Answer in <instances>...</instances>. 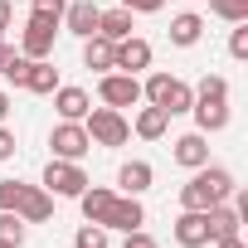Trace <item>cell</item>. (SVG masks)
Instances as JSON below:
<instances>
[{
    "label": "cell",
    "mask_w": 248,
    "mask_h": 248,
    "mask_svg": "<svg viewBox=\"0 0 248 248\" xmlns=\"http://www.w3.org/2000/svg\"><path fill=\"white\" fill-rule=\"evenodd\" d=\"M233 175L224 166H200L185 185H180V209H209V204H224L233 195Z\"/></svg>",
    "instance_id": "cell-1"
},
{
    "label": "cell",
    "mask_w": 248,
    "mask_h": 248,
    "mask_svg": "<svg viewBox=\"0 0 248 248\" xmlns=\"http://www.w3.org/2000/svg\"><path fill=\"white\" fill-rule=\"evenodd\" d=\"M141 97H146L151 107H161L166 117H180V112H190L195 88H190L185 78H175V73H151V78H146V88H141Z\"/></svg>",
    "instance_id": "cell-2"
},
{
    "label": "cell",
    "mask_w": 248,
    "mask_h": 248,
    "mask_svg": "<svg viewBox=\"0 0 248 248\" xmlns=\"http://www.w3.org/2000/svg\"><path fill=\"white\" fill-rule=\"evenodd\" d=\"M63 30V10H39L25 20V39H20V54L25 59H49L54 54V34Z\"/></svg>",
    "instance_id": "cell-3"
},
{
    "label": "cell",
    "mask_w": 248,
    "mask_h": 248,
    "mask_svg": "<svg viewBox=\"0 0 248 248\" xmlns=\"http://www.w3.org/2000/svg\"><path fill=\"white\" fill-rule=\"evenodd\" d=\"M83 132H88V141H93V146H127V137H132V122L122 117L117 107H88V117H83Z\"/></svg>",
    "instance_id": "cell-4"
},
{
    "label": "cell",
    "mask_w": 248,
    "mask_h": 248,
    "mask_svg": "<svg viewBox=\"0 0 248 248\" xmlns=\"http://www.w3.org/2000/svg\"><path fill=\"white\" fill-rule=\"evenodd\" d=\"M88 185H93V180L83 175L78 161H59V156H54V161L44 166V190H49V195H68V200H78Z\"/></svg>",
    "instance_id": "cell-5"
},
{
    "label": "cell",
    "mask_w": 248,
    "mask_h": 248,
    "mask_svg": "<svg viewBox=\"0 0 248 248\" xmlns=\"http://www.w3.org/2000/svg\"><path fill=\"white\" fill-rule=\"evenodd\" d=\"M97 97H102V107H137L141 102V83H137V73H102V83H97Z\"/></svg>",
    "instance_id": "cell-6"
},
{
    "label": "cell",
    "mask_w": 248,
    "mask_h": 248,
    "mask_svg": "<svg viewBox=\"0 0 248 248\" xmlns=\"http://www.w3.org/2000/svg\"><path fill=\"white\" fill-rule=\"evenodd\" d=\"M49 146H54L59 161H83V156L93 151V141H88V132H83V122H59V127L49 132Z\"/></svg>",
    "instance_id": "cell-7"
},
{
    "label": "cell",
    "mask_w": 248,
    "mask_h": 248,
    "mask_svg": "<svg viewBox=\"0 0 248 248\" xmlns=\"http://www.w3.org/2000/svg\"><path fill=\"white\" fill-rule=\"evenodd\" d=\"M141 224H146V209H141L137 195H117V200L107 204V214H102V229H122V233H132V229H141Z\"/></svg>",
    "instance_id": "cell-8"
},
{
    "label": "cell",
    "mask_w": 248,
    "mask_h": 248,
    "mask_svg": "<svg viewBox=\"0 0 248 248\" xmlns=\"http://www.w3.org/2000/svg\"><path fill=\"white\" fill-rule=\"evenodd\" d=\"M112 68H117V73H141V68H151V44L137 39V34L117 39V44H112Z\"/></svg>",
    "instance_id": "cell-9"
},
{
    "label": "cell",
    "mask_w": 248,
    "mask_h": 248,
    "mask_svg": "<svg viewBox=\"0 0 248 248\" xmlns=\"http://www.w3.org/2000/svg\"><path fill=\"white\" fill-rule=\"evenodd\" d=\"M175 166H185V170H200V166H209V137L204 132H185V137H175Z\"/></svg>",
    "instance_id": "cell-10"
},
{
    "label": "cell",
    "mask_w": 248,
    "mask_h": 248,
    "mask_svg": "<svg viewBox=\"0 0 248 248\" xmlns=\"http://www.w3.org/2000/svg\"><path fill=\"white\" fill-rule=\"evenodd\" d=\"M15 214H20L25 224H44V219H54V195H49V190H39V185H25V190H20Z\"/></svg>",
    "instance_id": "cell-11"
},
{
    "label": "cell",
    "mask_w": 248,
    "mask_h": 248,
    "mask_svg": "<svg viewBox=\"0 0 248 248\" xmlns=\"http://www.w3.org/2000/svg\"><path fill=\"white\" fill-rule=\"evenodd\" d=\"M175 243H180V248H204V243H209V219H204V209H180V219H175Z\"/></svg>",
    "instance_id": "cell-12"
},
{
    "label": "cell",
    "mask_w": 248,
    "mask_h": 248,
    "mask_svg": "<svg viewBox=\"0 0 248 248\" xmlns=\"http://www.w3.org/2000/svg\"><path fill=\"white\" fill-rule=\"evenodd\" d=\"M190 112H195V132H204V137H214V132H224V127H229V102L195 97V102H190Z\"/></svg>",
    "instance_id": "cell-13"
},
{
    "label": "cell",
    "mask_w": 248,
    "mask_h": 248,
    "mask_svg": "<svg viewBox=\"0 0 248 248\" xmlns=\"http://www.w3.org/2000/svg\"><path fill=\"white\" fill-rule=\"evenodd\" d=\"M97 5L93 0H73V5H63V30L68 34H78V39H88V34H97Z\"/></svg>",
    "instance_id": "cell-14"
},
{
    "label": "cell",
    "mask_w": 248,
    "mask_h": 248,
    "mask_svg": "<svg viewBox=\"0 0 248 248\" xmlns=\"http://www.w3.org/2000/svg\"><path fill=\"white\" fill-rule=\"evenodd\" d=\"M54 107H59L63 122H83L88 107H93V97H88L83 88H54Z\"/></svg>",
    "instance_id": "cell-15"
},
{
    "label": "cell",
    "mask_w": 248,
    "mask_h": 248,
    "mask_svg": "<svg viewBox=\"0 0 248 248\" xmlns=\"http://www.w3.org/2000/svg\"><path fill=\"white\" fill-rule=\"evenodd\" d=\"M151 180H156V170H151L146 161H127V166L117 170V185L127 190V195H146V190H151Z\"/></svg>",
    "instance_id": "cell-16"
},
{
    "label": "cell",
    "mask_w": 248,
    "mask_h": 248,
    "mask_svg": "<svg viewBox=\"0 0 248 248\" xmlns=\"http://www.w3.org/2000/svg\"><path fill=\"white\" fill-rule=\"evenodd\" d=\"M200 34H204V20H200L195 10H185V15H175V20H170V44H175V49L200 44Z\"/></svg>",
    "instance_id": "cell-17"
},
{
    "label": "cell",
    "mask_w": 248,
    "mask_h": 248,
    "mask_svg": "<svg viewBox=\"0 0 248 248\" xmlns=\"http://www.w3.org/2000/svg\"><path fill=\"white\" fill-rule=\"evenodd\" d=\"M204 219H209V243L214 238H229V233H238V209H229V204H209L204 209Z\"/></svg>",
    "instance_id": "cell-18"
},
{
    "label": "cell",
    "mask_w": 248,
    "mask_h": 248,
    "mask_svg": "<svg viewBox=\"0 0 248 248\" xmlns=\"http://www.w3.org/2000/svg\"><path fill=\"white\" fill-rule=\"evenodd\" d=\"M132 30H137V25H132V10H102V15H97V34L112 39V44H117V39H127Z\"/></svg>",
    "instance_id": "cell-19"
},
{
    "label": "cell",
    "mask_w": 248,
    "mask_h": 248,
    "mask_svg": "<svg viewBox=\"0 0 248 248\" xmlns=\"http://www.w3.org/2000/svg\"><path fill=\"white\" fill-rule=\"evenodd\" d=\"M25 88H30V93H54V88H59V68H54L49 59H30Z\"/></svg>",
    "instance_id": "cell-20"
},
{
    "label": "cell",
    "mask_w": 248,
    "mask_h": 248,
    "mask_svg": "<svg viewBox=\"0 0 248 248\" xmlns=\"http://www.w3.org/2000/svg\"><path fill=\"white\" fill-rule=\"evenodd\" d=\"M117 195L112 190H102V185H88L83 195H78V204H83V219L88 224H102V214H107V204H112Z\"/></svg>",
    "instance_id": "cell-21"
},
{
    "label": "cell",
    "mask_w": 248,
    "mask_h": 248,
    "mask_svg": "<svg viewBox=\"0 0 248 248\" xmlns=\"http://www.w3.org/2000/svg\"><path fill=\"white\" fill-rule=\"evenodd\" d=\"M166 127H170V117H166L161 107H141V112H137V137H141V141H161Z\"/></svg>",
    "instance_id": "cell-22"
},
{
    "label": "cell",
    "mask_w": 248,
    "mask_h": 248,
    "mask_svg": "<svg viewBox=\"0 0 248 248\" xmlns=\"http://www.w3.org/2000/svg\"><path fill=\"white\" fill-rule=\"evenodd\" d=\"M83 63H88V68H102V73H112V39H102V34H88V39H83Z\"/></svg>",
    "instance_id": "cell-23"
},
{
    "label": "cell",
    "mask_w": 248,
    "mask_h": 248,
    "mask_svg": "<svg viewBox=\"0 0 248 248\" xmlns=\"http://www.w3.org/2000/svg\"><path fill=\"white\" fill-rule=\"evenodd\" d=\"M0 248H25V219L0 209Z\"/></svg>",
    "instance_id": "cell-24"
},
{
    "label": "cell",
    "mask_w": 248,
    "mask_h": 248,
    "mask_svg": "<svg viewBox=\"0 0 248 248\" xmlns=\"http://www.w3.org/2000/svg\"><path fill=\"white\" fill-rule=\"evenodd\" d=\"M195 97H209V102H229V78H219V73H204V78H200V88H195Z\"/></svg>",
    "instance_id": "cell-25"
},
{
    "label": "cell",
    "mask_w": 248,
    "mask_h": 248,
    "mask_svg": "<svg viewBox=\"0 0 248 248\" xmlns=\"http://www.w3.org/2000/svg\"><path fill=\"white\" fill-rule=\"evenodd\" d=\"M209 15L238 25V20H248V0H209Z\"/></svg>",
    "instance_id": "cell-26"
},
{
    "label": "cell",
    "mask_w": 248,
    "mask_h": 248,
    "mask_svg": "<svg viewBox=\"0 0 248 248\" xmlns=\"http://www.w3.org/2000/svg\"><path fill=\"white\" fill-rule=\"evenodd\" d=\"M73 248H107V229L102 224H83L73 233Z\"/></svg>",
    "instance_id": "cell-27"
},
{
    "label": "cell",
    "mask_w": 248,
    "mask_h": 248,
    "mask_svg": "<svg viewBox=\"0 0 248 248\" xmlns=\"http://www.w3.org/2000/svg\"><path fill=\"white\" fill-rule=\"evenodd\" d=\"M229 54H233V59H248V20L233 25V34H229Z\"/></svg>",
    "instance_id": "cell-28"
},
{
    "label": "cell",
    "mask_w": 248,
    "mask_h": 248,
    "mask_svg": "<svg viewBox=\"0 0 248 248\" xmlns=\"http://www.w3.org/2000/svg\"><path fill=\"white\" fill-rule=\"evenodd\" d=\"M20 180H0V209H5V214H15V204H20Z\"/></svg>",
    "instance_id": "cell-29"
},
{
    "label": "cell",
    "mask_w": 248,
    "mask_h": 248,
    "mask_svg": "<svg viewBox=\"0 0 248 248\" xmlns=\"http://www.w3.org/2000/svg\"><path fill=\"white\" fill-rule=\"evenodd\" d=\"M25 73H30V59H25V54H15V63H10L5 73H0V78H10L15 88H25Z\"/></svg>",
    "instance_id": "cell-30"
},
{
    "label": "cell",
    "mask_w": 248,
    "mask_h": 248,
    "mask_svg": "<svg viewBox=\"0 0 248 248\" xmlns=\"http://www.w3.org/2000/svg\"><path fill=\"white\" fill-rule=\"evenodd\" d=\"M166 5V0H122V10H132V15H156Z\"/></svg>",
    "instance_id": "cell-31"
},
{
    "label": "cell",
    "mask_w": 248,
    "mask_h": 248,
    "mask_svg": "<svg viewBox=\"0 0 248 248\" xmlns=\"http://www.w3.org/2000/svg\"><path fill=\"white\" fill-rule=\"evenodd\" d=\"M122 248H161V243H156V238H151L146 229H132V233H127V243H122Z\"/></svg>",
    "instance_id": "cell-32"
},
{
    "label": "cell",
    "mask_w": 248,
    "mask_h": 248,
    "mask_svg": "<svg viewBox=\"0 0 248 248\" xmlns=\"http://www.w3.org/2000/svg\"><path fill=\"white\" fill-rule=\"evenodd\" d=\"M10 156H15V132L0 127V161H10Z\"/></svg>",
    "instance_id": "cell-33"
},
{
    "label": "cell",
    "mask_w": 248,
    "mask_h": 248,
    "mask_svg": "<svg viewBox=\"0 0 248 248\" xmlns=\"http://www.w3.org/2000/svg\"><path fill=\"white\" fill-rule=\"evenodd\" d=\"M15 54H20V49H15V44H5V39H0V73H5V68H10V63H15Z\"/></svg>",
    "instance_id": "cell-34"
},
{
    "label": "cell",
    "mask_w": 248,
    "mask_h": 248,
    "mask_svg": "<svg viewBox=\"0 0 248 248\" xmlns=\"http://www.w3.org/2000/svg\"><path fill=\"white\" fill-rule=\"evenodd\" d=\"M10 25H15V10H10V0H0V34H5Z\"/></svg>",
    "instance_id": "cell-35"
},
{
    "label": "cell",
    "mask_w": 248,
    "mask_h": 248,
    "mask_svg": "<svg viewBox=\"0 0 248 248\" xmlns=\"http://www.w3.org/2000/svg\"><path fill=\"white\" fill-rule=\"evenodd\" d=\"M214 248H248V243H243L238 233H229V238H214Z\"/></svg>",
    "instance_id": "cell-36"
},
{
    "label": "cell",
    "mask_w": 248,
    "mask_h": 248,
    "mask_svg": "<svg viewBox=\"0 0 248 248\" xmlns=\"http://www.w3.org/2000/svg\"><path fill=\"white\" fill-rule=\"evenodd\" d=\"M10 107H15V102H10V93H0V127H5V117H10Z\"/></svg>",
    "instance_id": "cell-37"
},
{
    "label": "cell",
    "mask_w": 248,
    "mask_h": 248,
    "mask_svg": "<svg viewBox=\"0 0 248 248\" xmlns=\"http://www.w3.org/2000/svg\"><path fill=\"white\" fill-rule=\"evenodd\" d=\"M39 10H63V0H34Z\"/></svg>",
    "instance_id": "cell-38"
}]
</instances>
